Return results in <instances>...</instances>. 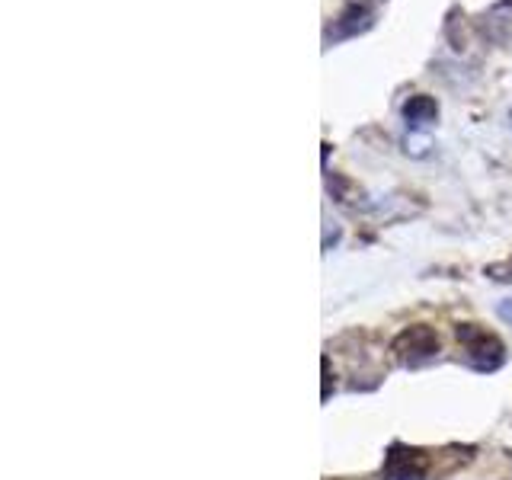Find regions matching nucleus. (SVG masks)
Instances as JSON below:
<instances>
[{"instance_id": "f257e3e1", "label": "nucleus", "mask_w": 512, "mask_h": 480, "mask_svg": "<svg viewBox=\"0 0 512 480\" xmlns=\"http://www.w3.org/2000/svg\"><path fill=\"white\" fill-rule=\"evenodd\" d=\"M458 340L468 349V362L474 368H496L503 362V343L490 336L487 330H480L477 324H461Z\"/></svg>"}, {"instance_id": "f03ea898", "label": "nucleus", "mask_w": 512, "mask_h": 480, "mask_svg": "<svg viewBox=\"0 0 512 480\" xmlns=\"http://www.w3.org/2000/svg\"><path fill=\"white\" fill-rule=\"evenodd\" d=\"M394 352L407 365H420L426 359H432L439 352V336L429 327H410L394 340Z\"/></svg>"}, {"instance_id": "7ed1b4c3", "label": "nucleus", "mask_w": 512, "mask_h": 480, "mask_svg": "<svg viewBox=\"0 0 512 480\" xmlns=\"http://www.w3.org/2000/svg\"><path fill=\"white\" fill-rule=\"evenodd\" d=\"M381 480H423V455L413 448H391L388 461H384Z\"/></svg>"}, {"instance_id": "20e7f679", "label": "nucleus", "mask_w": 512, "mask_h": 480, "mask_svg": "<svg viewBox=\"0 0 512 480\" xmlns=\"http://www.w3.org/2000/svg\"><path fill=\"white\" fill-rule=\"evenodd\" d=\"M423 112H426V116H436V103H432V100H413V103H407V119L423 122Z\"/></svg>"}]
</instances>
